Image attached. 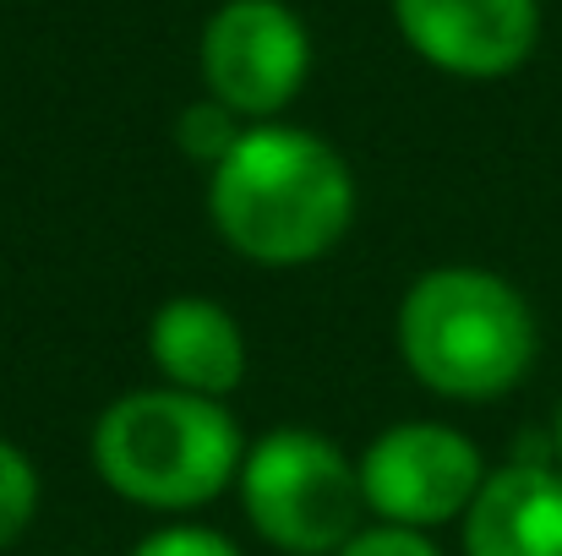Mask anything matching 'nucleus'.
Instances as JSON below:
<instances>
[{
  "mask_svg": "<svg viewBox=\"0 0 562 556\" xmlns=\"http://www.w3.org/2000/svg\"><path fill=\"white\" fill-rule=\"evenodd\" d=\"M530 300L486 268H431L398 300V355L409 376L442 398L486 404L536 366Z\"/></svg>",
  "mask_w": 562,
  "mask_h": 556,
  "instance_id": "obj_2",
  "label": "nucleus"
},
{
  "mask_svg": "<svg viewBox=\"0 0 562 556\" xmlns=\"http://www.w3.org/2000/svg\"><path fill=\"white\" fill-rule=\"evenodd\" d=\"M552 453H558V464H562V404H558V420H552Z\"/></svg>",
  "mask_w": 562,
  "mask_h": 556,
  "instance_id": "obj_14",
  "label": "nucleus"
},
{
  "mask_svg": "<svg viewBox=\"0 0 562 556\" xmlns=\"http://www.w3.org/2000/svg\"><path fill=\"white\" fill-rule=\"evenodd\" d=\"M312 71V33L284 0H224L202 27L207 99L240 121H273Z\"/></svg>",
  "mask_w": 562,
  "mask_h": 556,
  "instance_id": "obj_6",
  "label": "nucleus"
},
{
  "mask_svg": "<svg viewBox=\"0 0 562 556\" xmlns=\"http://www.w3.org/2000/svg\"><path fill=\"white\" fill-rule=\"evenodd\" d=\"M404 44L464 82L519 71L541 38V0H393Z\"/></svg>",
  "mask_w": 562,
  "mask_h": 556,
  "instance_id": "obj_7",
  "label": "nucleus"
},
{
  "mask_svg": "<svg viewBox=\"0 0 562 556\" xmlns=\"http://www.w3.org/2000/svg\"><path fill=\"white\" fill-rule=\"evenodd\" d=\"M148 355L159 376L181 393L224 398L246 382V339L240 322L207 300V295H176L148 322Z\"/></svg>",
  "mask_w": 562,
  "mask_h": 556,
  "instance_id": "obj_9",
  "label": "nucleus"
},
{
  "mask_svg": "<svg viewBox=\"0 0 562 556\" xmlns=\"http://www.w3.org/2000/svg\"><path fill=\"white\" fill-rule=\"evenodd\" d=\"M240 115L235 110H224L218 99H196L181 110V121H176V143H181V154L196 159V164H218L235 143H240V126H235Z\"/></svg>",
  "mask_w": 562,
  "mask_h": 556,
  "instance_id": "obj_10",
  "label": "nucleus"
},
{
  "mask_svg": "<svg viewBox=\"0 0 562 556\" xmlns=\"http://www.w3.org/2000/svg\"><path fill=\"white\" fill-rule=\"evenodd\" d=\"M356 469H361L367 513L376 524H398L420 535H431L448 519H464V508L486 480L481 447L442 420L387 425L382 436H372Z\"/></svg>",
  "mask_w": 562,
  "mask_h": 556,
  "instance_id": "obj_5",
  "label": "nucleus"
},
{
  "mask_svg": "<svg viewBox=\"0 0 562 556\" xmlns=\"http://www.w3.org/2000/svg\"><path fill=\"white\" fill-rule=\"evenodd\" d=\"M38 508V469L33 458L0 436V546H11Z\"/></svg>",
  "mask_w": 562,
  "mask_h": 556,
  "instance_id": "obj_11",
  "label": "nucleus"
},
{
  "mask_svg": "<svg viewBox=\"0 0 562 556\" xmlns=\"http://www.w3.org/2000/svg\"><path fill=\"white\" fill-rule=\"evenodd\" d=\"M240 458L246 442L224 398L181 387H137L115 398L93 425L99 480L154 513L207 508L240 480Z\"/></svg>",
  "mask_w": 562,
  "mask_h": 556,
  "instance_id": "obj_3",
  "label": "nucleus"
},
{
  "mask_svg": "<svg viewBox=\"0 0 562 556\" xmlns=\"http://www.w3.org/2000/svg\"><path fill=\"white\" fill-rule=\"evenodd\" d=\"M334 556H442L431 546V535L420 530H398V524H372V530H356Z\"/></svg>",
  "mask_w": 562,
  "mask_h": 556,
  "instance_id": "obj_13",
  "label": "nucleus"
},
{
  "mask_svg": "<svg viewBox=\"0 0 562 556\" xmlns=\"http://www.w3.org/2000/svg\"><path fill=\"white\" fill-rule=\"evenodd\" d=\"M207 218L246 262L301 268L356 224V175L334 143L262 121L207 170Z\"/></svg>",
  "mask_w": 562,
  "mask_h": 556,
  "instance_id": "obj_1",
  "label": "nucleus"
},
{
  "mask_svg": "<svg viewBox=\"0 0 562 556\" xmlns=\"http://www.w3.org/2000/svg\"><path fill=\"white\" fill-rule=\"evenodd\" d=\"M132 556H240V546L207 524H170V530H154L148 541H137Z\"/></svg>",
  "mask_w": 562,
  "mask_h": 556,
  "instance_id": "obj_12",
  "label": "nucleus"
},
{
  "mask_svg": "<svg viewBox=\"0 0 562 556\" xmlns=\"http://www.w3.org/2000/svg\"><path fill=\"white\" fill-rule=\"evenodd\" d=\"M240 508L284 556H334L367 519L361 469L312 425H279L240 458Z\"/></svg>",
  "mask_w": 562,
  "mask_h": 556,
  "instance_id": "obj_4",
  "label": "nucleus"
},
{
  "mask_svg": "<svg viewBox=\"0 0 562 556\" xmlns=\"http://www.w3.org/2000/svg\"><path fill=\"white\" fill-rule=\"evenodd\" d=\"M464 556H562V469L503 464L464 508Z\"/></svg>",
  "mask_w": 562,
  "mask_h": 556,
  "instance_id": "obj_8",
  "label": "nucleus"
}]
</instances>
